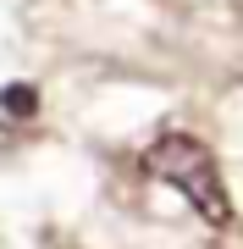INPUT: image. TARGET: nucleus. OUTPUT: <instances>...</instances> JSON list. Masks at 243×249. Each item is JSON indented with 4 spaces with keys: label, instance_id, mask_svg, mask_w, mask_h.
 <instances>
[{
    "label": "nucleus",
    "instance_id": "nucleus-1",
    "mask_svg": "<svg viewBox=\"0 0 243 249\" xmlns=\"http://www.w3.org/2000/svg\"><path fill=\"white\" fill-rule=\"evenodd\" d=\"M138 166H144V178L177 188V194L188 199L210 227H227V222H232V199H227L221 166H216V155H210L194 133H161V139L144 150Z\"/></svg>",
    "mask_w": 243,
    "mask_h": 249
},
{
    "label": "nucleus",
    "instance_id": "nucleus-2",
    "mask_svg": "<svg viewBox=\"0 0 243 249\" xmlns=\"http://www.w3.org/2000/svg\"><path fill=\"white\" fill-rule=\"evenodd\" d=\"M0 111L6 116H33L39 111V89L33 83H6V89H0Z\"/></svg>",
    "mask_w": 243,
    "mask_h": 249
}]
</instances>
